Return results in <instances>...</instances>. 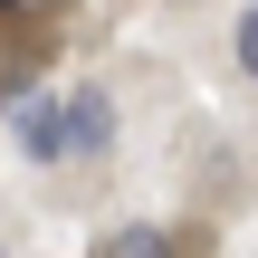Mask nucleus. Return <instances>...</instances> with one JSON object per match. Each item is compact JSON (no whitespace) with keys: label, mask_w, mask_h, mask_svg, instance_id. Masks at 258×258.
<instances>
[{"label":"nucleus","mask_w":258,"mask_h":258,"mask_svg":"<svg viewBox=\"0 0 258 258\" xmlns=\"http://www.w3.org/2000/svg\"><path fill=\"white\" fill-rule=\"evenodd\" d=\"M67 115H77V144H105V96H77Z\"/></svg>","instance_id":"nucleus-3"},{"label":"nucleus","mask_w":258,"mask_h":258,"mask_svg":"<svg viewBox=\"0 0 258 258\" xmlns=\"http://www.w3.org/2000/svg\"><path fill=\"white\" fill-rule=\"evenodd\" d=\"M105 258H172V239H163V230H115Z\"/></svg>","instance_id":"nucleus-2"},{"label":"nucleus","mask_w":258,"mask_h":258,"mask_svg":"<svg viewBox=\"0 0 258 258\" xmlns=\"http://www.w3.org/2000/svg\"><path fill=\"white\" fill-rule=\"evenodd\" d=\"M0 10H38V0H0Z\"/></svg>","instance_id":"nucleus-5"},{"label":"nucleus","mask_w":258,"mask_h":258,"mask_svg":"<svg viewBox=\"0 0 258 258\" xmlns=\"http://www.w3.org/2000/svg\"><path fill=\"white\" fill-rule=\"evenodd\" d=\"M239 67H249V77H258V10H249V19H239Z\"/></svg>","instance_id":"nucleus-4"},{"label":"nucleus","mask_w":258,"mask_h":258,"mask_svg":"<svg viewBox=\"0 0 258 258\" xmlns=\"http://www.w3.org/2000/svg\"><path fill=\"white\" fill-rule=\"evenodd\" d=\"M19 153H38V163H57V153H77V115L67 105H48V96H19Z\"/></svg>","instance_id":"nucleus-1"}]
</instances>
